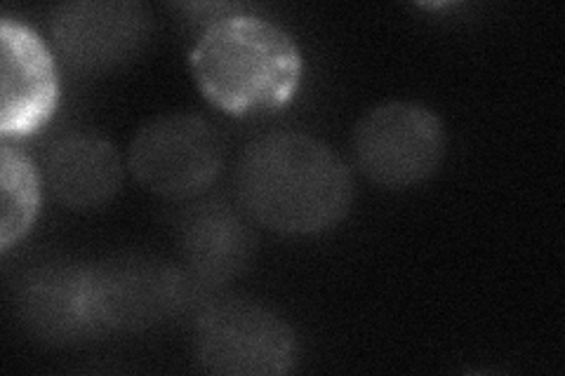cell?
Returning a JSON list of instances; mask_svg holds the SVG:
<instances>
[{
	"instance_id": "2",
	"label": "cell",
	"mask_w": 565,
	"mask_h": 376,
	"mask_svg": "<svg viewBox=\"0 0 565 376\" xmlns=\"http://www.w3.org/2000/svg\"><path fill=\"white\" fill-rule=\"evenodd\" d=\"M191 71L210 104L243 116L292 99L302 80V52L274 22L234 12L203 31L191 50Z\"/></svg>"
},
{
	"instance_id": "10",
	"label": "cell",
	"mask_w": 565,
	"mask_h": 376,
	"mask_svg": "<svg viewBox=\"0 0 565 376\" xmlns=\"http://www.w3.org/2000/svg\"><path fill=\"white\" fill-rule=\"evenodd\" d=\"M43 179L52 198L68 210H95L109 203L122 184L116 147L93 135H66L43 158Z\"/></svg>"
},
{
	"instance_id": "3",
	"label": "cell",
	"mask_w": 565,
	"mask_h": 376,
	"mask_svg": "<svg viewBox=\"0 0 565 376\" xmlns=\"http://www.w3.org/2000/svg\"><path fill=\"white\" fill-rule=\"evenodd\" d=\"M201 284L186 268L158 259H116L83 268L85 322L93 334L147 330L191 307Z\"/></svg>"
},
{
	"instance_id": "5",
	"label": "cell",
	"mask_w": 565,
	"mask_h": 376,
	"mask_svg": "<svg viewBox=\"0 0 565 376\" xmlns=\"http://www.w3.org/2000/svg\"><path fill=\"white\" fill-rule=\"evenodd\" d=\"M353 163L382 189H411L431 179L446 155L440 118L415 101H388L370 109L351 137Z\"/></svg>"
},
{
	"instance_id": "12",
	"label": "cell",
	"mask_w": 565,
	"mask_h": 376,
	"mask_svg": "<svg viewBox=\"0 0 565 376\" xmlns=\"http://www.w3.org/2000/svg\"><path fill=\"white\" fill-rule=\"evenodd\" d=\"M0 186H3V217H0V247L3 253L31 230L41 205V172L12 147L0 151Z\"/></svg>"
},
{
	"instance_id": "9",
	"label": "cell",
	"mask_w": 565,
	"mask_h": 376,
	"mask_svg": "<svg viewBox=\"0 0 565 376\" xmlns=\"http://www.w3.org/2000/svg\"><path fill=\"white\" fill-rule=\"evenodd\" d=\"M177 240L189 276L203 288L238 278L255 255L253 219L243 207L222 198H205L184 210Z\"/></svg>"
},
{
	"instance_id": "6",
	"label": "cell",
	"mask_w": 565,
	"mask_h": 376,
	"mask_svg": "<svg viewBox=\"0 0 565 376\" xmlns=\"http://www.w3.org/2000/svg\"><path fill=\"white\" fill-rule=\"evenodd\" d=\"M128 165L151 193L172 201L196 198L222 172L224 139L203 116L166 114L135 135Z\"/></svg>"
},
{
	"instance_id": "1",
	"label": "cell",
	"mask_w": 565,
	"mask_h": 376,
	"mask_svg": "<svg viewBox=\"0 0 565 376\" xmlns=\"http://www.w3.org/2000/svg\"><path fill=\"white\" fill-rule=\"evenodd\" d=\"M234 184L247 217L286 236H316L338 226L353 201L344 160L305 132L250 141L238 158Z\"/></svg>"
},
{
	"instance_id": "8",
	"label": "cell",
	"mask_w": 565,
	"mask_h": 376,
	"mask_svg": "<svg viewBox=\"0 0 565 376\" xmlns=\"http://www.w3.org/2000/svg\"><path fill=\"white\" fill-rule=\"evenodd\" d=\"M3 101H0V132L3 137L31 135L50 120L60 99V80L55 60L29 26L3 20Z\"/></svg>"
},
{
	"instance_id": "4",
	"label": "cell",
	"mask_w": 565,
	"mask_h": 376,
	"mask_svg": "<svg viewBox=\"0 0 565 376\" xmlns=\"http://www.w3.org/2000/svg\"><path fill=\"white\" fill-rule=\"evenodd\" d=\"M193 353L210 374L278 376L297 361V339L271 309L247 299L212 301L199 313Z\"/></svg>"
},
{
	"instance_id": "11",
	"label": "cell",
	"mask_w": 565,
	"mask_h": 376,
	"mask_svg": "<svg viewBox=\"0 0 565 376\" xmlns=\"http://www.w3.org/2000/svg\"><path fill=\"white\" fill-rule=\"evenodd\" d=\"M26 327L52 344H71L90 336L83 307V268H43L33 273L20 294Z\"/></svg>"
},
{
	"instance_id": "7",
	"label": "cell",
	"mask_w": 565,
	"mask_h": 376,
	"mask_svg": "<svg viewBox=\"0 0 565 376\" xmlns=\"http://www.w3.org/2000/svg\"><path fill=\"white\" fill-rule=\"evenodd\" d=\"M50 31L71 68L99 74L137 55L149 35V17L128 0H81L52 12Z\"/></svg>"
}]
</instances>
